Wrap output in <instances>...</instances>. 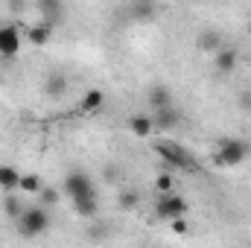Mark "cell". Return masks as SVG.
I'll use <instances>...</instances> for the list:
<instances>
[{
  "label": "cell",
  "instance_id": "3",
  "mask_svg": "<svg viewBox=\"0 0 251 248\" xmlns=\"http://www.w3.org/2000/svg\"><path fill=\"white\" fill-rule=\"evenodd\" d=\"M155 152H158V155L164 158V164L173 167V170H199V164L193 161V155H190L184 146H178V143H170V140L155 143Z\"/></svg>",
  "mask_w": 251,
  "mask_h": 248
},
{
  "label": "cell",
  "instance_id": "17",
  "mask_svg": "<svg viewBox=\"0 0 251 248\" xmlns=\"http://www.w3.org/2000/svg\"><path fill=\"white\" fill-rule=\"evenodd\" d=\"M26 38H29V44H32V47H44V44L53 38V29H50L47 24H29Z\"/></svg>",
  "mask_w": 251,
  "mask_h": 248
},
{
  "label": "cell",
  "instance_id": "25",
  "mask_svg": "<svg viewBox=\"0 0 251 248\" xmlns=\"http://www.w3.org/2000/svg\"><path fill=\"white\" fill-rule=\"evenodd\" d=\"M237 105H240L243 111H249V114H251V91H240V97H237Z\"/></svg>",
  "mask_w": 251,
  "mask_h": 248
},
{
  "label": "cell",
  "instance_id": "2",
  "mask_svg": "<svg viewBox=\"0 0 251 248\" xmlns=\"http://www.w3.org/2000/svg\"><path fill=\"white\" fill-rule=\"evenodd\" d=\"M50 228V213H47V207H26L24 210V216L18 219V234L24 237V240H35V237H41L44 231Z\"/></svg>",
  "mask_w": 251,
  "mask_h": 248
},
{
  "label": "cell",
  "instance_id": "28",
  "mask_svg": "<svg viewBox=\"0 0 251 248\" xmlns=\"http://www.w3.org/2000/svg\"><path fill=\"white\" fill-rule=\"evenodd\" d=\"M249 35H251V21H249Z\"/></svg>",
  "mask_w": 251,
  "mask_h": 248
},
{
  "label": "cell",
  "instance_id": "15",
  "mask_svg": "<svg viewBox=\"0 0 251 248\" xmlns=\"http://www.w3.org/2000/svg\"><path fill=\"white\" fill-rule=\"evenodd\" d=\"M102 102H105V94H102L100 88H91V91H85V94H82L79 108H82L85 114H94V111H100V108H102Z\"/></svg>",
  "mask_w": 251,
  "mask_h": 248
},
{
  "label": "cell",
  "instance_id": "22",
  "mask_svg": "<svg viewBox=\"0 0 251 248\" xmlns=\"http://www.w3.org/2000/svg\"><path fill=\"white\" fill-rule=\"evenodd\" d=\"M38 196H41V207H53V204H59V198H62V193H59L56 187H44Z\"/></svg>",
  "mask_w": 251,
  "mask_h": 248
},
{
  "label": "cell",
  "instance_id": "13",
  "mask_svg": "<svg viewBox=\"0 0 251 248\" xmlns=\"http://www.w3.org/2000/svg\"><path fill=\"white\" fill-rule=\"evenodd\" d=\"M128 131L134 137H149L155 131V123H152V114H131L128 117Z\"/></svg>",
  "mask_w": 251,
  "mask_h": 248
},
{
  "label": "cell",
  "instance_id": "8",
  "mask_svg": "<svg viewBox=\"0 0 251 248\" xmlns=\"http://www.w3.org/2000/svg\"><path fill=\"white\" fill-rule=\"evenodd\" d=\"M146 102H149L152 114H155V111H164V108H173V88H167V85H152V88L146 91Z\"/></svg>",
  "mask_w": 251,
  "mask_h": 248
},
{
  "label": "cell",
  "instance_id": "21",
  "mask_svg": "<svg viewBox=\"0 0 251 248\" xmlns=\"http://www.w3.org/2000/svg\"><path fill=\"white\" fill-rule=\"evenodd\" d=\"M18 190H24V193H41L44 190V181H41V175L29 173V175H21V187Z\"/></svg>",
  "mask_w": 251,
  "mask_h": 248
},
{
  "label": "cell",
  "instance_id": "7",
  "mask_svg": "<svg viewBox=\"0 0 251 248\" xmlns=\"http://www.w3.org/2000/svg\"><path fill=\"white\" fill-rule=\"evenodd\" d=\"M21 50V29L15 24H0V56H18Z\"/></svg>",
  "mask_w": 251,
  "mask_h": 248
},
{
  "label": "cell",
  "instance_id": "27",
  "mask_svg": "<svg viewBox=\"0 0 251 248\" xmlns=\"http://www.w3.org/2000/svg\"><path fill=\"white\" fill-rule=\"evenodd\" d=\"M117 178V167H105V181H114Z\"/></svg>",
  "mask_w": 251,
  "mask_h": 248
},
{
  "label": "cell",
  "instance_id": "4",
  "mask_svg": "<svg viewBox=\"0 0 251 248\" xmlns=\"http://www.w3.org/2000/svg\"><path fill=\"white\" fill-rule=\"evenodd\" d=\"M62 190L70 198H85V196H97V187L91 181V175L85 170H70L62 181Z\"/></svg>",
  "mask_w": 251,
  "mask_h": 248
},
{
  "label": "cell",
  "instance_id": "11",
  "mask_svg": "<svg viewBox=\"0 0 251 248\" xmlns=\"http://www.w3.org/2000/svg\"><path fill=\"white\" fill-rule=\"evenodd\" d=\"M44 94H47L50 99H62L64 94H67V76H64L62 70H50V73H47V79H44Z\"/></svg>",
  "mask_w": 251,
  "mask_h": 248
},
{
  "label": "cell",
  "instance_id": "10",
  "mask_svg": "<svg viewBox=\"0 0 251 248\" xmlns=\"http://www.w3.org/2000/svg\"><path fill=\"white\" fill-rule=\"evenodd\" d=\"M196 47H199L201 53H213V56H216V53L225 47V35H222L219 29H204V32H199Z\"/></svg>",
  "mask_w": 251,
  "mask_h": 248
},
{
  "label": "cell",
  "instance_id": "5",
  "mask_svg": "<svg viewBox=\"0 0 251 248\" xmlns=\"http://www.w3.org/2000/svg\"><path fill=\"white\" fill-rule=\"evenodd\" d=\"M155 213H158L161 219H167V222H173V219H184V216L190 213V204H187L184 196L170 193V196H161V198H158Z\"/></svg>",
  "mask_w": 251,
  "mask_h": 248
},
{
  "label": "cell",
  "instance_id": "16",
  "mask_svg": "<svg viewBox=\"0 0 251 248\" xmlns=\"http://www.w3.org/2000/svg\"><path fill=\"white\" fill-rule=\"evenodd\" d=\"M152 123L155 128H176V125L181 123V111L173 105V108H164V111H155L152 114Z\"/></svg>",
  "mask_w": 251,
  "mask_h": 248
},
{
  "label": "cell",
  "instance_id": "19",
  "mask_svg": "<svg viewBox=\"0 0 251 248\" xmlns=\"http://www.w3.org/2000/svg\"><path fill=\"white\" fill-rule=\"evenodd\" d=\"M117 204H120V210H134V207L140 204V193L131 190V187H123V190L117 193Z\"/></svg>",
  "mask_w": 251,
  "mask_h": 248
},
{
  "label": "cell",
  "instance_id": "12",
  "mask_svg": "<svg viewBox=\"0 0 251 248\" xmlns=\"http://www.w3.org/2000/svg\"><path fill=\"white\" fill-rule=\"evenodd\" d=\"M35 9L44 15V21H41V24H47L50 29H56V24H59V18H62V12H64L62 3H59V0H38V3H35Z\"/></svg>",
  "mask_w": 251,
  "mask_h": 248
},
{
  "label": "cell",
  "instance_id": "1",
  "mask_svg": "<svg viewBox=\"0 0 251 248\" xmlns=\"http://www.w3.org/2000/svg\"><path fill=\"white\" fill-rule=\"evenodd\" d=\"M249 155H251L249 140H243V137H222L219 146H216V152H213V161H216L219 167H237V164H243Z\"/></svg>",
  "mask_w": 251,
  "mask_h": 248
},
{
  "label": "cell",
  "instance_id": "9",
  "mask_svg": "<svg viewBox=\"0 0 251 248\" xmlns=\"http://www.w3.org/2000/svg\"><path fill=\"white\" fill-rule=\"evenodd\" d=\"M237 62H240V53H237L234 47H228V44L213 56V67H216L219 76H231V73L237 70Z\"/></svg>",
  "mask_w": 251,
  "mask_h": 248
},
{
  "label": "cell",
  "instance_id": "26",
  "mask_svg": "<svg viewBox=\"0 0 251 248\" xmlns=\"http://www.w3.org/2000/svg\"><path fill=\"white\" fill-rule=\"evenodd\" d=\"M170 228H173V234H187V222L184 219H173Z\"/></svg>",
  "mask_w": 251,
  "mask_h": 248
},
{
  "label": "cell",
  "instance_id": "6",
  "mask_svg": "<svg viewBox=\"0 0 251 248\" xmlns=\"http://www.w3.org/2000/svg\"><path fill=\"white\" fill-rule=\"evenodd\" d=\"M123 15L128 21H137V24H146L158 15V3H149V0H131L123 6Z\"/></svg>",
  "mask_w": 251,
  "mask_h": 248
},
{
  "label": "cell",
  "instance_id": "14",
  "mask_svg": "<svg viewBox=\"0 0 251 248\" xmlns=\"http://www.w3.org/2000/svg\"><path fill=\"white\" fill-rule=\"evenodd\" d=\"M73 213L82 216V219H97V213H100V201H97V196L73 198Z\"/></svg>",
  "mask_w": 251,
  "mask_h": 248
},
{
  "label": "cell",
  "instance_id": "23",
  "mask_svg": "<svg viewBox=\"0 0 251 248\" xmlns=\"http://www.w3.org/2000/svg\"><path fill=\"white\" fill-rule=\"evenodd\" d=\"M155 187L161 190V196H170V193H173V187H176V181H173V173H161V175L155 178Z\"/></svg>",
  "mask_w": 251,
  "mask_h": 248
},
{
  "label": "cell",
  "instance_id": "18",
  "mask_svg": "<svg viewBox=\"0 0 251 248\" xmlns=\"http://www.w3.org/2000/svg\"><path fill=\"white\" fill-rule=\"evenodd\" d=\"M18 187H21V173H18L12 164H3V167H0V190L12 193V190H18Z\"/></svg>",
  "mask_w": 251,
  "mask_h": 248
},
{
  "label": "cell",
  "instance_id": "20",
  "mask_svg": "<svg viewBox=\"0 0 251 248\" xmlns=\"http://www.w3.org/2000/svg\"><path fill=\"white\" fill-rule=\"evenodd\" d=\"M24 210H26V207H24L15 196H6V198H3V213H6L9 219H21V216H24Z\"/></svg>",
  "mask_w": 251,
  "mask_h": 248
},
{
  "label": "cell",
  "instance_id": "24",
  "mask_svg": "<svg viewBox=\"0 0 251 248\" xmlns=\"http://www.w3.org/2000/svg\"><path fill=\"white\" fill-rule=\"evenodd\" d=\"M108 231H111V225H108V222H94L88 234H91V240H94V243H100V240H105V237H108Z\"/></svg>",
  "mask_w": 251,
  "mask_h": 248
}]
</instances>
